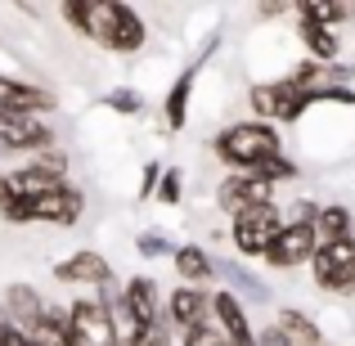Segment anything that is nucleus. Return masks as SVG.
<instances>
[{"mask_svg": "<svg viewBox=\"0 0 355 346\" xmlns=\"http://www.w3.org/2000/svg\"><path fill=\"white\" fill-rule=\"evenodd\" d=\"M63 18H68L81 36L99 41L113 54H135L139 45L148 41L144 18L130 5H117V0H72V5H63Z\"/></svg>", "mask_w": 355, "mask_h": 346, "instance_id": "nucleus-1", "label": "nucleus"}, {"mask_svg": "<svg viewBox=\"0 0 355 346\" xmlns=\"http://www.w3.org/2000/svg\"><path fill=\"white\" fill-rule=\"evenodd\" d=\"M216 157L234 171H261L270 157H284V144H279V130L261 121H234L216 135Z\"/></svg>", "mask_w": 355, "mask_h": 346, "instance_id": "nucleus-2", "label": "nucleus"}, {"mask_svg": "<svg viewBox=\"0 0 355 346\" xmlns=\"http://www.w3.org/2000/svg\"><path fill=\"white\" fill-rule=\"evenodd\" d=\"M68 342L72 346H117L113 315L99 297H81L68 306Z\"/></svg>", "mask_w": 355, "mask_h": 346, "instance_id": "nucleus-3", "label": "nucleus"}, {"mask_svg": "<svg viewBox=\"0 0 355 346\" xmlns=\"http://www.w3.org/2000/svg\"><path fill=\"white\" fill-rule=\"evenodd\" d=\"M315 284L329 293H355V234L347 243H320L311 257Z\"/></svg>", "mask_w": 355, "mask_h": 346, "instance_id": "nucleus-4", "label": "nucleus"}, {"mask_svg": "<svg viewBox=\"0 0 355 346\" xmlns=\"http://www.w3.org/2000/svg\"><path fill=\"white\" fill-rule=\"evenodd\" d=\"M279 230H284V216H279V207L270 202V207H243L234 216V248L243 257H261V252L270 248V243L279 239Z\"/></svg>", "mask_w": 355, "mask_h": 346, "instance_id": "nucleus-5", "label": "nucleus"}, {"mask_svg": "<svg viewBox=\"0 0 355 346\" xmlns=\"http://www.w3.org/2000/svg\"><path fill=\"white\" fill-rule=\"evenodd\" d=\"M315 248H320V239H315L311 225H288L284 220L279 239L270 243L261 257H266V266H275V270H293V266H311Z\"/></svg>", "mask_w": 355, "mask_h": 346, "instance_id": "nucleus-6", "label": "nucleus"}, {"mask_svg": "<svg viewBox=\"0 0 355 346\" xmlns=\"http://www.w3.org/2000/svg\"><path fill=\"white\" fill-rule=\"evenodd\" d=\"M117 302H121V311H126V320L135 324V329H153V324L162 320V297H157V284L148 275L126 279Z\"/></svg>", "mask_w": 355, "mask_h": 346, "instance_id": "nucleus-7", "label": "nucleus"}, {"mask_svg": "<svg viewBox=\"0 0 355 346\" xmlns=\"http://www.w3.org/2000/svg\"><path fill=\"white\" fill-rule=\"evenodd\" d=\"M157 324L180 329V333L202 329L207 324V288H175L171 302H162V320Z\"/></svg>", "mask_w": 355, "mask_h": 346, "instance_id": "nucleus-8", "label": "nucleus"}, {"mask_svg": "<svg viewBox=\"0 0 355 346\" xmlns=\"http://www.w3.org/2000/svg\"><path fill=\"white\" fill-rule=\"evenodd\" d=\"M54 279L59 284H81V288H90V284H113V266L104 261V252H95V248H81V252H72L68 261H59L54 266Z\"/></svg>", "mask_w": 355, "mask_h": 346, "instance_id": "nucleus-9", "label": "nucleus"}, {"mask_svg": "<svg viewBox=\"0 0 355 346\" xmlns=\"http://www.w3.org/2000/svg\"><path fill=\"white\" fill-rule=\"evenodd\" d=\"M32 220H45V225H77L81 220V193L72 184H59V189L32 198Z\"/></svg>", "mask_w": 355, "mask_h": 346, "instance_id": "nucleus-10", "label": "nucleus"}, {"mask_svg": "<svg viewBox=\"0 0 355 346\" xmlns=\"http://www.w3.org/2000/svg\"><path fill=\"white\" fill-rule=\"evenodd\" d=\"M5 184H9L14 198H41V193L59 189L63 175L50 171V166H41V162H27V166H18V171H5Z\"/></svg>", "mask_w": 355, "mask_h": 346, "instance_id": "nucleus-11", "label": "nucleus"}, {"mask_svg": "<svg viewBox=\"0 0 355 346\" xmlns=\"http://www.w3.org/2000/svg\"><path fill=\"white\" fill-rule=\"evenodd\" d=\"M5 320L14 324V329H27V324H36L41 320V311H45V297L36 293L32 284H9L5 288Z\"/></svg>", "mask_w": 355, "mask_h": 346, "instance_id": "nucleus-12", "label": "nucleus"}, {"mask_svg": "<svg viewBox=\"0 0 355 346\" xmlns=\"http://www.w3.org/2000/svg\"><path fill=\"white\" fill-rule=\"evenodd\" d=\"M270 329L284 338V346H324L315 320H311V315H302V311H293V306H284V311L275 315V324H270Z\"/></svg>", "mask_w": 355, "mask_h": 346, "instance_id": "nucleus-13", "label": "nucleus"}, {"mask_svg": "<svg viewBox=\"0 0 355 346\" xmlns=\"http://www.w3.org/2000/svg\"><path fill=\"white\" fill-rule=\"evenodd\" d=\"M211 275H220L230 284V297H248V302H270V288L257 275H248L234 261H211Z\"/></svg>", "mask_w": 355, "mask_h": 346, "instance_id": "nucleus-14", "label": "nucleus"}, {"mask_svg": "<svg viewBox=\"0 0 355 346\" xmlns=\"http://www.w3.org/2000/svg\"><path fill=\"white\" fill-rule=\"evenodd\" d=\"M315 239L320 243H347L351 230H355V216L351 207H342V202H329V207H320V216H315Z\"/></svg>", "mask_w": 355, "mask_h": 346, "instance_id": "nucleus-15", "label": "nucleus"}, {"mask_svg": "<svg viewBox=\"0 0 355 346\" xmlns=\"http://www.w3.org/2000/svg\"><path fill=\"white\" fill-rule=\"evenodd\" d=\"M175 275L184 279V288H198V284H207L211 279V257H207V248H198V243H184V248H175Z\"/></svg>", "mask_w": 355, "mask_h": 346, "instance_id": "nucleus-16", "label": "nucleus"}, {"mask_svg": "<svg viewBox=\"0 0 355 346\" xmlns=\"http://www.w3.org/2000/svg\"><path fill=\"white\" fill-rule=\"evenodd\" d=\"M302 45L311 50V63H338L342 54V36L324 23H302Z\"/></svg>", "mask_w": 355, "mask_h": 346, "instance_id": "nucleus-17", "label": "nucleus"}, {"mask_svg": "<svg viewBox=\"0 0 355 346\" xmlns=\"http://www.w3.org/2000/svg\"><path fill=\"white\" fill-rule=\"evenodd\" d=\"M193 77H198V68H184L180 77H175V86L166 90V104H162V113H166V126H171V130H180V126H184V117H189Z\"/></svg>", "mask_w": 355, "mask_h": 346, "instance_id": "nucleus-18", "label": "nucleus"}, {"mask_svg": "<svg viewBox=\"0 0 355 346\" xmlns=\"http://www.w3.org/2000/svg\"><path fill=\"white\" fill-rule=\"evenodd\" d=\"M153 193H157V202L175 207V202L184 198V171H180V166H162V171H157V184H153Z\"/></svg>", "mask_w": 355, "mask_h": 346, "instance_id": "nucleus-19", "label": "nucleus"}, {"mask_svg": "<svg viewBox=\"0 0 355 346\" xmlns=\"http://www.w3.org/2000/svg\"><path fill=\"white\" fill-rule=\"evenodd\" d=\"M216 202H220V211H225L230 220H234L239 211L248 207V202H243V184H239V175H225V180H220V189H216Z\"/></svg>", "mask_w": 355, "mask_h": 346, "instance_id": "nucleus-20", "label": "nucleus"}, {"mask_svg": "<svg viewBox=\"0 0 355 346\" xmlns=\"http://www.w3.org/2000/svg\"><path fill=\"white\" fill-rule=\"evenodd\" d=\"M104 104L113 108V113H121V117H139V113H144V95H139V90H130V86L113 90V95H108Z\"/></svg>", "mask_w": 355, "mask_h": 346, "instance_id": "nucleus-21", "label": "nucleus"}, {"mask_svg": "<svg viewBox=\"0 0 355 346\" xmlns=\"http://www.w3.org/2000/svg\"><path fill=\"white\" fill-rule=\"evenodd\" d=\"M0 216H5L9 225H32V198H9L5 207H0Z\"/></svg>", "mask_w": 355, "mask_h": 346, "instance_id": "nucleus-22", "label": "nucleus"}, {"mask_svg": "<svg viewBox=\"0 0 355 346\" xmlns=\"http://www.w3.org/2000/svg\"><path fill=\"white\" fill-rule=\"evenodd\" d=\"M135 252H139V257H166V252H171V243H166L162 234L148 230V234H139V239H135Z\"/></svg>", "mask_w": 355, "mask_h": 346, "instance_id": "nucleus-23", "label": "nucleus"}, {"mask_svg": "<svg viewBox=\"0 0 355 346\" xmlns=\"http://www.w3.org/2000/svg\"><path fill=\"white\" fill-rule=\"evenodd\" d=\"M135 346H180V342H175V329H166V324H153V329L139 333Z\"/></svg>", "mask_w": 355, "mask_h": 346, "instance_id": "nucleus-24", "label": "nucleus"}, {"mask_svg": "<svg viewBox=\"0 0 355 346\" xmlns=\"http://www.w3.org/2000/svg\"><path fill=\"white\" fill-rule=\"evenodd\" d=\"M0 346H32V342H27L23 329H14V324H0Z\"/></svg>", "mask_w": 355, "mask_h": 346, "instance_id": "nucleus-25", "label": "nucleus"}, {"mask_svg": "<svg viewBox=\"0 0 355 346\" xmlns=\"http://www.w3.org/2000/svg\"><path fill=\"white\" fill-rule=\"evenodd\" d=\"M157 171H162V162H148V166H144V180H139V198H148V193H153Z\"/></svg>", "mask_w": 355, "mask_h": 346, "instance_id": "nucleus-26", "label": "nucleus"}, {"mask_svg": "<svg viewBox=\"0 0 355 346\" xmlns=\"http://www.w3.org/2000/svg\"><path fill=\"white\" fill-rule=\"evenodd\" d=\"M252 346H284V338H279L275 329H266V333H261V338H252Z\"/></svg>", "mask_w": 355, "mask_h": 346, "instance_id": "nucleus-27", "label": "nucleus"}]
</instances>
